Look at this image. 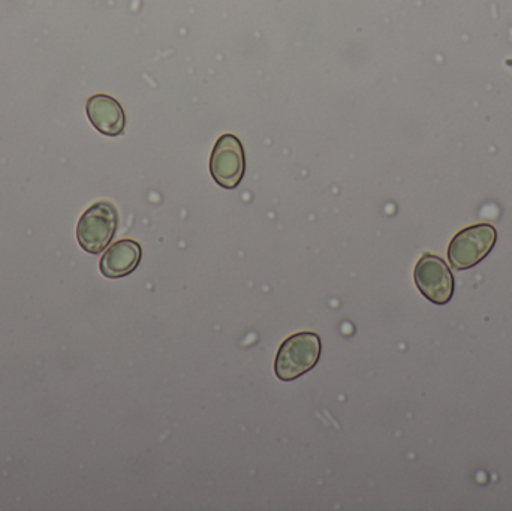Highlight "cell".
<instances>
[{
	"instance_id": "cell-7",
	"label": "cell",
	"mask_w": 512,
	"mask_h": 511,
	"mask_svg": "<svg viewBox=\"0 0 512 511\" xmlns=\"http://www.w3.org/2000/svg\"><path fill=\"white\" fill-rule=\"evenodd\" d=\"M141 257H143V251L140 243L131 239L119 240L102 255L99 269L105 278H123L131 275L140 266Z\"/></svg>"
},
{
	"instance_id": "cell-4",
	"label": "cell",
	"mask_w": 512,
	"mask_h": 511,
	"mask_svg": "<svg viewBox=\"0 0 512 511\" xmlns=\"http://www.w3.org/2000/svg\"><path fill=\"white\" fill-rule=\"evenodd\" d=\"M246 156L242 141L233 134L221 135L210 156V174L219 186L234 189L242 183Z\"/></svg>"
},
{
	"instance_id": "cell-2",
	"label": "cell",
	"mask_w": 512,
	"mask_h": 511,
	"mask_svg": "<svg viewBox=\"0 0 512 511\" xmlns=\"http://www.w3.org/2000/svg\"><path fill=\"white\" fill-rule=\"evenodd\" d=\"M119 227V213L110 201H98L90 206L80 218L77 239L81 248L89 254H101Z\"/></svg>"
},
{
	"instance_id": "cell-1",
	"label": "cell",
	"mask_w": 512,
	"mask_h": 511,
	"mask_svg": "<svg viewBox=\"0 0 512 511\" xmlns=\"http://www.w3.org/2000/svg\"><path fill=\"white\" fill-rule=\"evenodd\" d=\"M321 338L313 332L289 336L277 351L274 372L279 380L289 383L312 371L321 359Z\"/></svg>"
},
{
	"instance_id": "cell-5",
	"label": "cell",
	"mask_w": 512,
	"mask_h": 511,
	"mask_svg": "<svg viewBox=\"0 0 512 511\" xmlns=\"http://www.w3.org/2000/svg\"><path fill=\"white\" fill-rule=\"evenodd\" d=\"M414 279L421 294L436 305H447L453 297V273L438 255L424 254L415 266Z\"/></svg>"
},
{
	"instance_id": "cell-3",
	"label": "cell",
	"mask_w": 512,
	"mask_h": 511,
	"mask_svg": "<svg viewBox=\"0 0 512 511\" xmlns=\"http://www.w3.org/2000/svg\"><path fill=\"white\" fill-rule=\"evenodd\" d=\"M496 239H498V231L493 225L478 224L465 228L451 240L448 248L450 263L457 270L477 266L495 248Z\"/></svg>"
},
{
	"instance_id": "cell-6",
	"label": "cell",
	"mask_w": 512,
	"mask_h": 511,
	"mask_svg": "<svg viewBox=\"0 0 512 511\" xmlns=\"http://www.w3.org/2000/svg\"><path fill=\"white\" fill-rule=\"evenodd\" d=\"M87 116L92 125L107 137H119L126 126L125 111L117 99L108 95H95L87 101Z\"/></svg>"
}]
</instances>
